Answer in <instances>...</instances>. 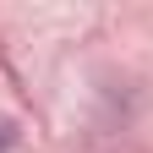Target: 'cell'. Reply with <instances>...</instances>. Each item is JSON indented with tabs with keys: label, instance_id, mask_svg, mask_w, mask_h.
<instances>
[{
	"label": "cell",
	"instance_id": "obj_1",
	"mask_svg": "<svg viewBox=\"0 0 153 153\" xmlns=\"http://www.w3.org/2000/svg\"><path fill=\"white\" fill-rule=\"evenodd\" d=\"M0 148H6V137H0Z\"/></svg>",
	"mask_w": 153,
	"mask_h": 153
}]
</instances>
